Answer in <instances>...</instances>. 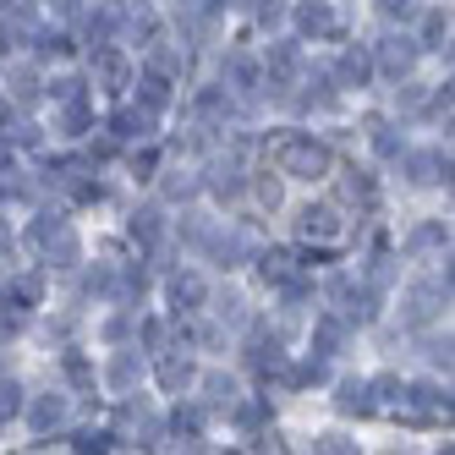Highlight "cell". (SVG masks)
I'll list each match as a JSON object with an SVG mask.
<instances>
[{
  "mask_svg": "<svg viewBox=\"0 0 455 455\" xmlns=\"http://www.w3.org/2000/svg\"><path fill=\"white\" fill-rule=\"evenodd\" d=\"M258 17H264V22H269V17H280V0H258Z\"/></svg>",
  "mask_w": 455,
  "mask_h": 455,
  "instance_id": "18",
  "label": "cell"
},
{
  "mask_svg": "<svg viewBox=\"0 0 455 455\" xmlns=\"http://www.w3.org/2000/svg\"><path fill=\"white\" fill-rule=\"evenodd\" d=\"M313 455H356V444H351V439H340V434H323V439L313 444Z\"/></svg>",
  "mask_w": 455,
  "mask_h": 455,
  "instance_id": "9",
  "label": "cell"
},
{
  "mask_svg": "<svg viewBox=\"0 0 455 455\" xmlns=\"http://www.w3.org/2000/svg\"><path fill=\"white\" fill-rule=\"evenodd\" d=\"M264 280H291V258L285 252H269L264 258Z\"/></svg>",
  "mask_w": 455,
  "mask_h": 455,
  "instance_id": "11",
  "label": "cell"
},
{
  "mask_svg": "<svg viewBox=\"0 0 455 455\" xmlns=\"http://www.w3.org/2000/svg\"><path fill=\"white\" fill-rule=\"evenodd\" d=\"M280 171L285 176H323V171H330V148H323V143H313V138H285L280 143Z\"/></svg>",
  "mask_w": 455,
  "mask_h": 455,
  "instance_id": "1",
  "label": "cell"
},
{
  "mask_svg": "<svg viewBox=\"0 0 455 455\" xmlns=\"http://www.w3.org/2000/svg\"><path fill=\"white\" fill-rule=\"evenodd\" d=\"M110 379H116V384L126 389V384H132V379H138V363H132V356H121V363L110 368Z\"/></svg>",
  "mask_w": 455,
  "mask_h": 455,
  "instance_id": "13",
  "label": "cell"
},
{
  "mask_svg": "<svg viewBox=\"0 0 455 455\" xmlns=\"http://www.w3.org/2000/svg\"><path fill=\"white\" fill-rule=\"evenodd\" d=\"M0 242H6V225H0Z\"/></svg>",
  "mask_w": 455,
  "mask_h": 455,
  "instance_id": "19",
  "label": "cell"
},
{
  "mask_svg": "<svg viewBox=\"0 0 455 455\" xmlns=\"http://www.w3.org/2000/svg\"><path fill=\"white\" fill-rule=\"evenodd\" d=\"M340 406H346V411H368V406H373V401H368V384H356V379L340 384Z\"/></svg>",
  "mask_w": 455,
  "mask_h": 455,
  "instance_id": "8",
  "label": "cell"
},
{
  "mask_svg": "<svg viewBox=\"0 0 455 455\" xmlns=\"http://www.w3.org/2000/svg\"><path fill=\"white\" fill-rule=\"evenodd\" d=\"M93 67H100V77H105V83H110V88H121V83H126V60H121V55H116V50H105V55H100V60H93Z\"/></svg>",
  "mask_w": 455,
  "mask_h": 455,
  "instance_id": "7",
  "label": "cell"
},
{
  "mask_svg": "<svg viewBox=\"0 0 455 455\" xmlns=\"http://www.w3.org/2000/svg\"><path fill=\"white\" fill-rule=\"evenodd\" d=\"M17 330H22V318H17V313H0V340L17 335Z\"/></svg>",
  "mask_w": 455,
  "mask_h": 455,
  "instance_id": "16",
  "label": "cell"
},
{
  "mask_svg": "<svg viewBox=\"0 0 455 455\" xmlns=\"http://www.w3.org/2000/svg\"><path fill=\"white\" fill-rule=\"evenodd\" d=\"M297 28H302V34H335V12L323 6V0H313V6H297Z\"/></svg>",
  "mask_w": 455,
  "mask_h": 455,
  "instance_id": "4",
  "label": "cell"
},
{
  "mask_svg": "<svg viewBox=\"0 0 455 455\" xmlns=\"http://www.w3.org/2000/svg\"><path fill=\"white\" fill-rule=\"evenodd\" d=\"M187 379H192V368H187V363H165V384H171V389H181Z\"/></svg>",
  "mask_w": 455,
  "mask_h": 455,
  "instance_id": "15",
  "label": "cell"
},
{
  "mask_svg": "<svg viewBox=\"0 0 455 455\" xmlns=\"http://www.w3.org/2000/svg\"><path fill=\"white\" fill-rule=\"evenodd\" d=\"M368 72H373V60H368L363 50H346V60H340V77L363 88V83H368Z\"/></svg>",
  "mask_w": 455,
  "mask_h": 455,
  "instance_id": "5",
  "label": "cell"
},
{
  "mask_svg": "<svg viewBox=\"0 0 455 455\" xmlns=\"http://www.w3.org/2000/svg\"><path fill=\"white\" fill-rule=\"evenodd\" d=\"M384 17H411V0H384Z\"/></svg>",
  "mask_w": 455,
  "mask_h": 455,
  "instance_id": "17",
  "label": "cell"
},
{
  "mask_svg": "<svg viewBox=\"0 0 455 455\" xmlns=\"http://www.w3.org/2000/svg\"><path fill=\"white\" fill-rule=\"evenodd\" d=\"M143 100H148L154 110H159V105H165V77H148V83H143Z\"/></svg>",
  "mask_w": 455,
  "mask_h": 455,
  "instance_id": "14",
  "label": "cell"
},
{
  "mask_svg": "<svg viewBox=\"0 0 455 455\" xmlns=\"http://www.w3.org/2000/svg\"><path fill=\"white\" fill-rule=\"evenodd\" d=\"M411 60H417V44H411V39H384V55H379V67H384L389 77L411 72Z\"/></svg>",
  "mask_w": 455,
  "mask_h": 455,
  "instance_id": "3",
  "label": "cell"
},
{
  "mask_svg": "<svg viewBox=\"0 0 455 455\" xmlns=\"http://www.w3.org/2000/svg\"><path fill=\"white\" fill-rule=\"evenodd\" d=\"M22 411V389L17 384H0V417H17Z\"/></svg>",
  "mask_w": 455,
  "mask_h": 455,
  "instance_id": "12",
  "label": "cell"
},
{
  "mask_svg": "<svg viewBox=\"0 0 455 455\" xmlns=\"http://www.w3.org/2000/svg\"><path fill=\"white\" fill-rule=\"evenodd\" d=\"M302 236H307V242H340V236H346L340 209H307V214H302Z\"/></svg>",
  "mask_w": 455,
  "mask_h": 455,
  "instance_id": "2",
  "label": "cell"
},
{
  "mask_svg": "<svg viewBox=\"0 0 455 455\" xmlns=\"http://www.w3.org/2000/svg\"><path fill=\"white\" fill-rule=\"evenodd\" d=\"M116 126H121V138H148V116H143V110H138V116L126 110V116H121Z\"/></svg>",
  "mask_w": 455,
  "mask_h": 455,
  "instance_id": "10",
  "label": "cell"
},
{
  "mask_svg": "<svg viewBox=\"0 0 455 455\" xmlns=\"http://www.w3.org/2000/svg\"><path fill=\"white\" fill-rule=\"evenodd\" d=\"M60 417H67V401H60V395H44V401L34 406V428H55Z\"/></svg>",
  "mask_w": 455,
  "mask_h": 455,
  "instance_id": "6",
  "label": "cell"
}]
</instances>
